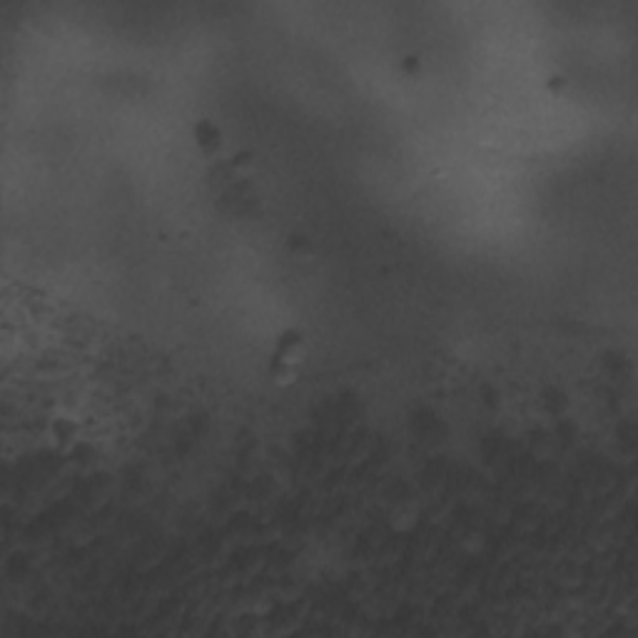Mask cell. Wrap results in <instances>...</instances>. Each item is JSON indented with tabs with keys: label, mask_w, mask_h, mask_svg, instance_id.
<instances>
[{
	"label": "cell",
	"mask_w": 638,
	"mask_h": 638,
	"mask_svg": "<svg viewBox=\"0 0 638 638\" xmlns=\"http://www.w3.org/2000/svg\"><path fill=\"white\" fill-rule=\"evenodd\" d=\"M289 247H292V255L299 257V260H310L312 257V247L307 245V239L302 237H292V242H289Z\"/></svg>",
	"instance_id": "cell-6"
},
{
	"label": "cell",
	"mask_w": 638,
	"mask_h": 638,
	"mask_svg": "<svg viewBox=\"0 0 638 638\" xmlns=\"http://www.w3.org/2000/svg\"><path fill=\"white\" fill-rule=\"evenodd\" d=\"M307 354V342L302 337V332L297 329H287L277 337V344H275V359H282V362H289V364H299L305 359Z\"/></svg>",
	"instance_id": "cell-2"
},
{
	"label": "cell",
	"mask_w": 638,
	"mask_h": 638,
	"mask_svg": "<svg viewBox=\"0 0 638 638\" xmlns=\"http://www.w3.org/2000/svg\"><path fill=\"white\" fill-rule=\"evenodd\" d=\"M232 170L239 175V177H250L255 173V155L252 152H237L232 157Z\"/></svg>",
	"instance_id": "cell-5"
},
{
	"label": "cell",
	"mask_w": 638,
	"mask_h": 638,
	"mask_svg": "<svg viewBox=\"0 0 638 638\" xmlns=\"http://www.w3.org/2000/svg\"><path fill=\"white\" fill-rule=\"evenodd\" d=\"M195 143H197V150H200L207 160H217V157L222 155V147H225L220 127H217L215 122H209V120H200L195 125Z\"/></svg>",
	"instance_id": "cell-1"
},
{
	"label": "cell",
	"mask_w": 638,
	"mask_h": 638,
	"mask_svg": "<svg viewBox=\"0 0 638 638\" xmlns=\"http://www.w3.org/2000/svg\"><path fill=\"white\" fill-rule=\"evenodd\" d=\"M269 374H272V382H275L277 387H289V384H294V379H297V364L282 362V359L272 357Z\"/></svg>",
	"instance_id": "cell-4"
},
{
	"label": "cell",
	"mask_w": 638,
	"mask_h": 638,
	"mask_svg": "<svg viewBox=\"0 0 638 638\" xmlns=\"http://www.w3.org/2000/svg\"><path fill=\"white\" fill-rule=\"evenodd\" d=\"M566 78H561V75H554V78L549 80V93L551 95H561L564 90H566Z\"/></svg>",
	"instance_id": "cell-7"
},
{
	"label": "cell",
	"mask_w": 638,
	"mask_h": 638,
	"mask_svg": "<svg viewBox=\"0 0 638 638\" xmlns=\"http://www.w3.org/2000/svg\"><path fill=\"white\" fill-rule=\"evenodd\" d=\"M50 431H53V442L58 444L60 449H70L72 444L78 442L80 426H78V422L70 417H55Z\"/></svg>",
	"instance_id": "cell-3"
}]
</instances>
